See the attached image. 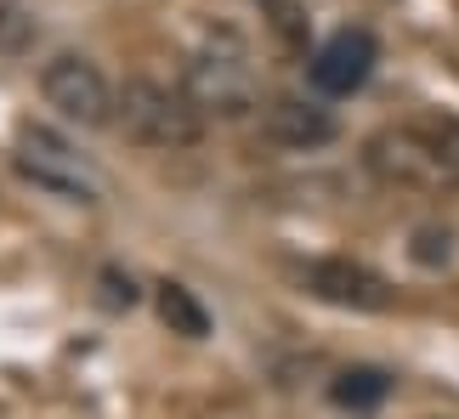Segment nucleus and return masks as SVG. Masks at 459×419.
Returning a JSON list of instances; mask_svg holds the SVG:
<instances>
[{"instance_id": "nucleus-7", "label": "nucleus", "mask_w": 459, "mask_h": 419, "mask_svg": "<svg viewBox=\"0 0 459 419\" xmlns=\"http://www.w3.org/2000/svg\"><path fill=\"white\" fill-rule=\"evenodd\" d=\"M375 63H380V40H375V34H368V29H341V34H329V40L312 51L307 80H312L317 97H351V91L368 85Z\"/></svg>"}, {"instance_id": "nucleus-1", "label": "nucleus", "mask_w": 459, "mask_h": 419, "mask_svg": "<svg viewBox=\"0 0 459 419\" xmlns=\"http://www.w3.org/2000/svg\"><path fill=\"white\" fill-rule=\"evenodd\" d=\"M363 165L385 187L459 193V119H403L363 142Z\"/></svg>"}, {"instance_id": "nucleus-6", "label": "nucleus", "mask_w": 459, "mask_h": 419, "mask_svg": "<svg viewBox=\"0 0 459 419\" xmlns=\"http://www.w3.org/2000/svg\"><path fill=\"white\" fill-rule=\"evenodd\" d=\"M301 289L324 306H341V312H392L397 306V289L385 284L375 267L363 261H346V255H317L301 267Z\"/></svg>"}, {"instance_id": "nucleus-8", "label": "nucleus", "mask_w": 459, "mask_h": 419, "mask_svg": "<svg viewBox=\"0 0 459 419\" xmlns=\"http://www.w3.org/2000/svg\"><path fill=\"white\" fill-rule=\"evenodd\" d=\"M267 136L273 142H284V148H324L341 136V119H334L324 102H301V97H278L273 108H267Z\"/></svg>"}, {"instance_id": "nucleus-4", "label": "nucleus", "mask_w": 459, "mask_h": 419, "mask_svg": "<svg viewBox=\"0 0 459 419\" xmlns=\"http://www.w3.org/2000/svg\"><path fill=\"white\" fill-rule=\"evenodd\" d=\"M17 170H23V182H34L40 193L63 199V204H97L102 199V176L97 165L85 159L74 142H63L57 131L46 125H23L17 131Z\"/></svg>"}, {"instance_id": "nucleus-2", "label": "nucleus", "mask_w": 459, "mask_h": 419, "mask_svg": "<svg viewBox=\"0 0 459 419\" xmlns=\"http://www.w3.org/2000/svg\"><path fill=\"white\" fill-rule=\"evenodd\" d=\"M182 91L204 119H244L261 108V80L250 63V46L238 34H216L204 51H193L182 68Z\"/></svg>"}, {"instance_id": "nucleus-3", "label": "nucleus", "mask_w": 459, "mask_h": 419, "mask_svg": "<svg viewBox=\"0 0 459 419\" xmlns=\"http://www.w3.org/2000/svg\"><path fill=\"white\" fill-rule=\"evenodd\" d=\"M114 125L143 148L176 153V148H193L204 136V114L193 108L187 91H170V85H159V80H126L119 85Z\"/></svg>"}, {"instance_id": "nucleus-9", "label": "nucleus", "mask_w": 459, "mask_h": 419, "mask_svg": "<svg viewBox=\"0 0 459 419\" xmlns=\"http://www.w3.org/2000/svg\"><path fill=\"white\" fill-rule=\"evenodd\" d=\"M159 318L170 323V335H187V340L210 335V312L199 306V295L187 284H159Z\"/></svg>"}, {"instance_id": "nucleus-5", "label": "nucleus", "mask_w": 459, "mask_h": 419, "mask_svg": "<svg viewBox=\"0 0 459 419\" xmlns=\"http://www.w3.org/2000/svg\"><path fill=\"white\" fill-rule=\"evenodd\" d=\"M40 97L68 125H85V131L114 125V108H119V91L108 85V74H102L91 57H80V51H57V57L40 68Z\"/></svg>"}, {"instance_id": "nucleus-10", "label": "nucleus", "mask_w": 459, "mask_h": 419, "mask_svg": "<svg viewBox=\"0 0 459 419\" xmlns=\"http://www.w3.org/2000/svg\"><path fill=\"white\" fill-rule=\"evenodd\" d=\"M329 397L341 408H375V403L392 397V374H385V369H346V374H334Z\"/></svg>"}]
</instances>
